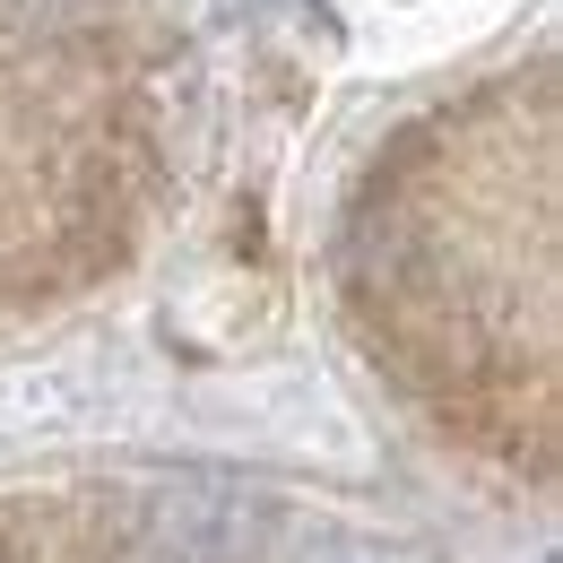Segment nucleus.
<instances>
[{"label":"nucleus","mask_w":563,"mask_h":563,"mask_svg":"<svg viewBox=\"0 0 563 563\" xmlns=\"http://www.w3.org/2000/svg\"><path fill=\"white\" fill-rule=\"evenodd\" d=\"M261 538H269V511L252 494H234L225 477H174L140 511L147 563H243L261 555Z\"/></svg>","instance_id":"f257e3e1"},{"label":"nucleus","mask_w":563,"mask_h":563,"mask_svg":"<svg viewBox=\"0 0 563 563\" xmlns=\"http://www.w3.org/2000/svg\"><path fill=\"white\" fill-rule=\"evenodd\" d=\"M261 563H399L390 547L355 538V529H321V520H269Z\"/></svg>","instance_id":"f03ea898"}]
</instances>
